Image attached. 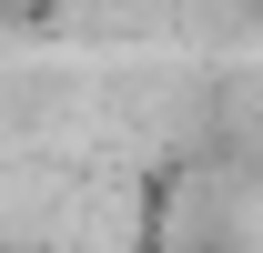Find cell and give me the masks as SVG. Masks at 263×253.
Wrapping results in <instances>:
<instances>
[{
  "instance_id": "1",
  "label": "cell",
  "mask_w": 263,
  "mask_h": 253,
  "mask_svg": "<svg viewBox=\"0 0 263 253\" xmlns=\"http://www.w3.org/2000/svg\"><path fill=\"white\" fill-rule=\"evenodd\" d=\"M122 253H172V183H152V203H142V223H132Z\"/></svg>"
}]
</instances>
